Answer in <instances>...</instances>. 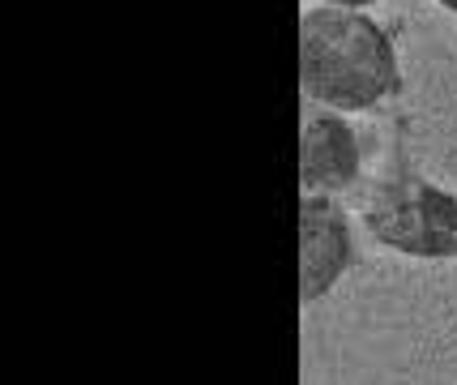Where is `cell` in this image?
<instances>
[{
	"mask_svg": "<svg viewBox=\"0 0 457 385\" xmlns=\"http://www.w3.org/2000/svg\"><path fill=\"white\" fill-rule=\"evenodd\" d=\"M299 86H303V103H320L334 112H368L398 90L394 43L359 9H342V4L303 9Z\"/></svg>",
	"mask_w": 457,
	"mask_h": 385,
	"instance_id": "6da1fadb",
	"label": "cell"
},
{
	"mask_svg": "<svg viewBox=\"0 0 457 385\" xmlns=\"http://www.w3.org/2000/svg\"><path fill=\"white\" fill-rule=\"evenodd\" d=\"M363 223L380 244L411 257H457V193L394 172L368 193Z\"/></svg>",
	"mask_w": 457,
	"mask_h": 385,
	"instance_id": "7a4b0ae2",
	"label": "cell"
},
{
	"mask_svg": "<svg viewBox=\"0 0 457 385\" xmlns=\"http://www.w3.org/2000/svg\"><path fill=\"white\" fill-rule=\"evenodd\" d=\"M351 265V223L325 193L299 202V300L312 305Z\"/></svg>",
	"mask_w": 457,
	"mask_h": 385,
	"instance_id": "3957f363",
	"label": "cell"
},
{
	"mask_svg": "<svg viewBox=\"0 0 457 385\" xmlns=\"http://www.w3.org/2000/svg\"><path fill=\"white\" fill-rule=\"evenodd\" d=\"M359 180V138L334 107L303 103L299 129V184L303 193H338Z\"/></svg>",
	"mask_w": 457,
	"mask_h": 385,
	"instance_id": "277c9868",
	"label": "cell"
},
{
	"mask_svg": "<svg viewBox=\"0 0 457 385\" xmlns=\"http://www.w3.org/2000/svg\"><path fill=\"white\" fill-rule=\"evenodd\" d=\"M329 4H342V9H359V4H372V0H329Z\"/></svg>",
	"mask_w": 457,
	"mask_h": 385,
	"instance_id": "5b68a950",
	"label": "cell"
},
{
	"mask_svg": "<svg viewBox=\"0 0 457 385\" xmlns=\"http://www.w3.org/2000/svg\"><path fill=\"white\" fill-rule=\"evenodd\" d=\"M436 4H445V9H449V13H457V0H436Z\"/></svg>",
	"mask_w": 457,
	"mask_h": 385,
	"instance_id": "8992f818",
	"label": "cell"
}]
</instances>
